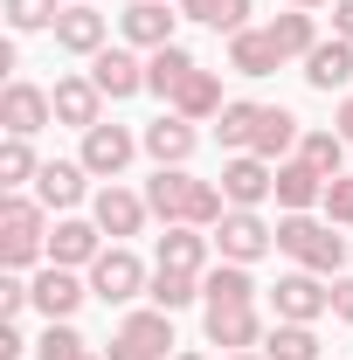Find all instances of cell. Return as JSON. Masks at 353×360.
Masks as SVG:
<instances>
[{
	"mask_svg": "<svg viewBox=\"0 0 353 360\" xmlns=\"http://www.w3.org/2000/svg\"><path fill=\"white\" fill-rule=\"evenodd\" d=\"M104 360H174V312H160V305L125 312L111 347H104Z\"/></svg>",
	"mask_w": 353,
	"mask_h": 360,
	"instance_id": "obj_4",
	"label": "cell"
},
{
	"mask_svg": "<svg viewBox=\"0 0 353 360\" xmlns=\"http://www.w3.org/2000/svg\"><path fill=\"white\" fill-rule=\"evenodd\" d=\"M194 70H201V63H194V56H187L180 42H167V49H153V56H146V90L174 97V90L187 84V77H194Z\"/></svg>",
	"mask_w": 353,
	"mask_h": 360,
	"instance_id": "obj_28",
	"label": "cell"
},
{
	"mask_svg": "<svg viewBox=\"0 0 353 360\" xmlns=\"http://www.w3.org/2000/svg\"><path fill=\"white\" fill-rule=\"evenodd\" d=\"M90 84L104 90L111 104H118V97H139V90H146V63H139L132 49H97V56H90Z\"/></svg>",
	"mask_w": 353,
	"mask_h": 360,
	"instance_id": "obj_19",
	"label": "cell"
},
{
	"mask_svg": "<svg viewBox=\"0 0 353 360\" xmlns=\"http://www.w3.org/2000/svg\"><path fill=\"white\" fill-rule=\"evenodd\" d=\"M326 298H333V319H340V326H353V277H347V270L326 284Z\"/></svg>",
	"mask_w": 353,
	"mask_h": 360,
	"instance_id": "obj_39",
	"label": "cell"
},
{
	"mask_svg": "<svg viewBox=\"0 0 353 360\" xmlns=\"http://www.w3.org/2000/svg\"><path fill=\"white\" fill-rule=\"evenodd\" d=\"M319 201H326V174L305 167L298 153H291V160H277V208H284V215H312Z\"/></svg>",
	"mask_w": 353,
	"mask_h": 360,
	"instance_id": "obj_20",
	"label": "cell"
},
{
	"mask_svg": "<svg viewBox=\"0 0 353 360\" xmlns=\"http://www.w3.org/2000/svg\"><path fill=\"white\" fill-rule=\"evenodd\" d=\"M84 354H90V340L70 319H49V333L35 340V360H84Z\"/></svg>",
	"mask_w": 353,
	"mask_h": 360,
	"instance_id": "obj_36",
	"label": "cell"
},
{
	"mask_svg": "<svg viewBox=\"0 0 353 360\" xmlns=\"http://www.w3.org/2000/svg\"><path fill=\"white\" fill-rule=\"evenodd\" d=\"M270 312L291 319V326H319V319L333 312V298H326V277H319V270H284V277L270 284Z\"/></svg>",
	"mask_w": 353,
	"mask_h": 360,
	"instance_id": "obj_7",
	"label": "cell"
},
{
	"mask_svg": "<svg viewBox=\"0 0 353 360\" xmlns=\"http://www.w3.org/2000/svg\"><path fill=\"white\" fill-rule=\"evenodd\" d=\"M35 174H42L35 146H28V139H7V146H0V194H21Z\"/></svg>",
	"mask_w": 353,
	"mask_h": 360,
	"instance_id": "obj_35",
	"label": "cell"
},
{
	"mask_svg": "<svg viewBox=\"0 0 353 360\" xmlns=\"http://www.w3.org/2000/svg\"><path fill=\"white\" fill-rule=\"evenodd\" d=\"M167 104H174L180 118H194V125H201V118H222V104H229V97H222V77H215V70H194Z\"/></svg>",
	"mask_w": 353,
	"mask_h": 360,
	"instance_id": "obj_27",
	"label": "cell"
},
{
	"mask_svg": "<svg viewBox=\"0 0 353 360\" xmlns=\"http://www.w3.org/2000/svg\"><path fill=\"white\" fill-rule=\"evenodd\" d=\"M277 250L298 270H319V277H340L347 270V236L319 215H277Z\"/></svg>",
	"mask_w": 353,
	"mask_h": 360,
	"instance_id": "obj_2",
	"label": "cell"
},
{
	"mask_svg": "<svg viewBox=\"0 0 353 360\" xmlns=\"http://www.w3.org/2000/svg\"><path fill=\"white\" fill-rule=\"evenodd\" d=\"M139 146H146V160H153V167H187V160H194V146H201V132H194V118L167 111V118H153V125L139 132Z\"/></svg>",
	"mask_w": 353,
	"mask_h": 360,
	"instance_id": "obj_15",
	"label": "cell"
},
{
	"mask_svg": "<svg viewBox=\"0 0 353 360\" xmlns=\"http://www.w3.org/2000/svg\"><path fill=\"white\" fill-rule=\"evenodd\" d=\"M90 194V167L84 160H42V174H35V201L42 208H77Z\"/></svg>",
	"mask_w": 353,
	"mask_h": 360,
	"instance_id": "obj_21",
	"label": "cell"
},
{
	"mask_svg": "<svg viewBox=\"0 0 353 360\" xmlns=\"http://www.w3.org/2000/svg\"><path fill=\"white\" fill-rule=\"evenodd\" d=\"M174 360H208V354H194V347H180V354H174Z\"/></svg>",
	"mask_w": 353,
	"mask_h": 360,
	"instance_id": "obj_45",
	"label": "cell"
},
{
	"mask_svg": "<svg viewBox=\"0 0 353 360\" xmlns=\"http://www.w3.org/2000/svg\"><path fill=\"white\" fill-rule=\"evenodd\" d=\"M333 132H340V139H347V146H353V90H347V97H340V111H333Z\"/></svg>",
	"mask_w": 353,
	"mask_h": 360,
	"instance_id": "obj_42",
	"label": "cell"
},
{
	"mask_svg": "<svg viewBox=\"0 0 353 360\" xmlns=\"http://www.w3.org/2000/svg\"><path fill=\"white\" fill-rule=\"evenodd\" d=\"M146 215H153V208H146V194H132V187H118V180H104V187L90 194V222L104 229L111 243H125V236H139V229H146Z\"/></svg>",
	"mask_w": 353,
	"mask_h": 360,
	"instance_id": "obj_9",
	"label": "cell"
},
{
	"mask_svg": "<svg viewBox=\"0 0 353 360\" xmlns=\"http://www.w3.org/2000/svg\"><path fill=\"white\" fill-rule=\"evenodd\" d=\"M84 298H90V277H77V270H63V264L35 270V312L42 319H77Z\"/></svg>",
	"mask_w": 353,
	"mask_h": 360,
	"instance_id": "obj_18",
	"label": "cell"
},
{
	"mask_svg": "<svg viewBox=\"0 0 353 360\" xmlns=\"http://www.w3.org/2000/svg\"><path fill=\"white\" fill-rule=\"evenodd\" d=\"M84 360H104V354H84Z\"/></svg>",
	"mask_w": 353,
	"mask_h": 360,
	"instance_id": "obj_46",
	"label": "cell"
},
{
	"mask_svg": "<svg viewBox=\"0 0 353 360\" xmlns=\"http://www.w3.org/2000/svg\"><path fill=\"white\" fill-rule=\"evenodd\" d=\"M35 257H49V208L35 194H0V264L28 270Z\"/></svg>",
	"mask_w": 353,
	"mask_h": 360,
	"instance_id": "obj_3",
	"label": "cell"
},
{
	"mask_svg": "<svg viewBox=\"0 0 353 360\" xmlns=\"http://www.w3.org/2000/svg\"><path fill=\"white\" fill-rule=\"evenodd\" d=\"M49 104H56V125H77V132L104 125V90L90 84V77H56Z\"/></svg>",
	"mask_w": 353,
	"mask_h": 360,
	"instance_id": "obj_17",
	"label": "cell"
},
{
	"mask_svg": "<svg viewBox=\"0 0 353 360\" xmlns=\"http://www.w3.org/2000/svg\"><path fill=\"white\" fill-rule=\"evenodd\" d=\"M180 21H201L222 35H243L250 28V0H180Z\"/></svg>",
	"mask_w": 353,
	"mask_h": 360,
	"instance_id": "obj_30",
	"label": "cell"
},
{
	"mask_svg": "<svg viewBox=\"0 0 353 360\" xmlns=\"http://www.w3.org/2000/svg\"><path fill=\"white\" fill-rule=\"evenodd\" d=\"M257 118H264V104L236 97V104H222V118H215V139L229 146V153H250V139H257Z\"/></svg>",
	"mask_w": 353,
	"mask_h": 360,
	"instance_id": "obj_32",
	"label": "cell"
},
{
	"mask_svg": "<svg viewBox=\"0 0 353 360\" xmlns=\"http://www.w3.org/2000/svg\"><path fill=\"white\" fill-rule=\"evenodd\" d=\"M97 257H104V229H97V222L63 215V222L49 229V264H63V270H90Z\"/></svg>",
	"mask_w": 353,
	"mask_h": 360,
	"instance_id": "obj_16",
	"label": "cell"
},
{
	"mask_svg": "<svg viewBox=\"0 0 353 360\" xmlns=\"http://www.w3.org/2000/svg\"><path fill=\"white\" fill-rule=\"evenodd\" d=\"M264 360H326V347H319V333H312V326L277 319V326L264 333Z\"/></svg>",
	"mask_w": 353,
	"mask_h": 360,
	"instance_id": "obj_29",
	"label": "cell"
},
{
	"mask_svg": "<svg viewBox=\"0 0 353 360\" xmlns=\"http://www.w3.org/2000/svg\"><path fill=\"white\" fill-rule=\"evenodd\" d=\"M298 160L319 167L326 180H340V174H347V139H340V132H305V139H298Z\"/></svg>",
	"mask_w": 353,
	"mask_h": 360,
	"instance_id": "obj_34",
	"label": "cell"
},
{
	"mask_svg": "<svg viewBox=\"0 0 353 360\" xmlns=\"http://www.w3.org/2000/svg\"><path fill=\"white\" fill-rule=\"evenodd\" d=\"M229 360H264V347H250V354H229Z\"/></svg>",
	"mask_w": 353,
	"mask_h": 360,
	"instance_id": "obj_44",
	"label": "cell"
},
{
	"mask_svg": "<svg viewBox=\"0 0 353 360\" xmlns=\"http://www.w3.org/2000/svg\"><path fill=\"white\" fill-rule=\"evenodd\" d=\"M146 298H153L160 312H180V305H194V298H201V277H194V270H153Z\"/></svg>",
	"mask_w": 353,
	"mask_h": 360,
	"instance_id": "obj_33",
	"label": "cell"
},
{
	"mask_svg": "<svg viewBox=\"0 0 353 360\" xmlns=\"http://www.w3.org/2000/svg\"><path fill=\"white\" fill-rule=\"evenodd\" d=\"M132 153H146V146H139V132H125V125H90L77 160L90 167V180H118L125 167H132Z\"/></svg>",
	"mask_w": 353,
	"mask_h": 360,
	"instance_id": "obj_10",
	"label": "cell"
},
{
	"mask_svg": "<svg viewBox=\"0 0 353 360\" xmlns=\"http://www.w3.org/2000/svg\"><path fill=\"white\" fill-rule=\"evenodd\" d=\"M222 194H229V208H264L270 194H277V167L257 160V153H229V167H222Z\"/></svg>",
	"mask_w": 353,
	"mask_h": 360,
	"instance_id": "obj_11",
	"label": "cell"
},
{
	"mask_svg": "<svg viewBox=\"0 0 353 360\" xmlns=\"http://www.w3.org/2000/svg\"><path fill=\"white\" fill-rule=\"evenodd\" d=\"M0 14H7V28H14V35H35V28H56V14H63V7H56V0H7Z\"/></svg>",
	"mask_w": 353,
	"mask_h": 360,
	"instance_id": "obj_37",
	"label": "cell"
},
{
	"mask_svg": "<svg viewBox=\"0 0 353 360\" xmlns=\"http://www.w3.org/2000/svg\"><path fill=\"white\" fill-rule=\"evenodd\" d=\"M298 139H305V125H298V118H291L284 104H264V118H257V139H250V153L277 167V160H291V153H298Z\"/></svg>",
	"mask_w": 353,
	"mask_h": 360,
	"instance_id": "obj_23",
	"label": "cell"
},
{
	"mask_svg": "<svg viewBox=\"0 0 353 360\" xmlns=\"http://www.w3.org/2000/svg\"><path fill=\"white\" fill-rule=\"evenodd\" d=\"M56 118V104H49L42 84H28V77H14V84L0 90V125H7V139H35Z\"/></svg>",
	"mask_w": 353,
	"mask_h": 360,
	"instance_id": "obj_13",
	"label": "cell"
},
{
	"mask_svg": "<svg viewBox=\"0 0 353 360\" xmlns=\"http://www.w3.org/2000/svg\"><path fill=\"white\" fill-rule=\"evenodd\" d=\"M28 354V340H21V326L14 319H0V360H21Z\"/></svg>",
	"mask_w": 353,
	"mask_h": 360,
	"instance_id": "obj_40",
	"label": "cell"
},
{
	"mask_svg": "<svg viewBox=\"0 0 353 360\" xmlns=\"http://www.w3.org/2000/svg\"><path fill=\"white\" fill-rule=\"evenodd\" d=\"M201 305H257L250 264H208L201 270Z\"/></svg>",
	"mask_w": 353,
	"mask_h": 360,
	"instance_id": "obj_26",
	"label": "cell"
},
{
	"mask_svg": "<svg viewBox=\"0 0 353 360\" xmlns=\"http://www.w3.org/2000/svg\"><path fill=\"white\" fill-rule=\"evenodd\" d=\"M277 250V229L257 215V208H229L215 222V257L222 264H257V257H270Z\"/></svg>",
	"mask_w": 353,
	"mask_h": 360,
	"instance_id": "obj_6",
	"label": "cell"
},
{
	"mask_svg": "<svg viewBox=\"0 0 353 360\" xmlns=\"http://www.w3.org/2000/svg\"><path fill=\"white\" fill-rule=\"evenodd\" d=\"M291 7H305V14H312V7H333V0H291Z\"/></svg>",
	"mask_w": 353,
	"mask_h": 360,
	"instance_id": "obj_43",
	"label": "cell"
},
{
	"mask_svg": "<svg viewBox=\"0 0 353 360\" xmlns=\"http://www.w3.org/2000/svg\"><path fill=\"white\" fill-rule=\"evenodd\" d=\"M146 284H153V270L139 264L125 243H111L90 264V298H104V305H132V298H146Z\"/></svg>",
	"mask_w": 353,
	"mask_h": 360,
	"instance_id": "obj_5",
	"label": "cell"
},
{
	"mask_svg": "<svg viewBox=\"0 0 353 360\" xmlns=\"http://www.w3.org/2000/svg\"><path fill=\"white\" fill-rule=\"evenodd\" d=\"M305 84L326 90V97H333V90H353V42H340V35H333V42H319V49L305 56Z\"/></svg>",
	"mask_w": 353,
	"mask_h": 360,
	"instance_id": "obj_24",
	"label": "cell"
},
{
	"mask_svg": "<svg viewBox=\"0 0 353 360\" xmlns=\"http://www.w3.org/2000/svg\"><path fill=\"white\" fill-rule=\"evenodd\" d=\"M326 222L333 229H353V174H340V180H326Z\"/></svg>",
	"mask_w": 353,
	"mask_h": 360,
	"instance_id": "obj_38",
	"label": "cell"
},
{
	"mask_svg": "<svg viewBox=\"0 0 353 360\" xmlns=\"http://www.w3.org/2000/svg\"><path fill=\"white\" fill-rule=\"evenodd\" d=\"M174 21H180V7L174 0H132L125 14H118V35H125V49H167L174 42Z\"/></svg>",
	"mask_w": 353,
	"mask_h": 360,
	"instance_id": "obj_14",
	"label": "cell"
},
{
	"mask_svg": "<svg viewBox=\"0 0 353 360\" xmlns=\"http://www.w3.org/2000/svg\"><path fill=\"white\" fill-rule=\"evenodd\" d=\"M264 28L277 35V49H284V63H291V56L305 63L312 49H319V21H312L305 7H291V14H277V21H264Z\"/></svg>",
	"mask_w": 353,
	"mask_h": 360,
	"instance_id": "obj_31",
	"label": "cell"
},
{
	"mask_svg": "<svg viewBox=\"0 0 353 360\" xmlns=\"http://www.w3.org/2000/svg\"><path fill=\"white\" fill-rule=\"evenodd\" d=\"M201 333H208V347H222V354H250V347H264V312L257 305H208Z\"/></svg>",
	"mask_w": 353,
	"mask_h": 360,
	"instance_id": "obj_12",
	"label": "cell"
},
{
	"mask_svg": "<svg viewBox=\"0 0 353 360\" xmlns=\"http://www.w3.org/2000/svg\"><path fill=\"white\" fill-rule=\"evenodd\" d=\"M146 208L160 215V222L174 229H215L222 215H229V194H222L215 180H194L187 167H153V180H146Z\"/></svg>",
	"mask_w": 353,
	"mask_h": 360,
	"instance_id": "obj_1",
	"label": "cell"
},
{
	"mask_svg": "<svg viewBox=\"0 0 353 360\" xmlns=\"http://www.w3.org/2000/svg\"><path fill=\"white\" fill-rule=\"evenodd\" d=\"M174 7H180V0H174Z\"/></svg>",
	"mask_w": 353,
	"mask_h": 360,
	"instance_id": "obj_47",
	"label": "cell"
},
{
	"mask_svg": "<svg viewBox=\"0 0 353 360\" xmlns=\"http://www.w3.org/2000/svg\"><path fill=\"white\" fill-rule=\"evenodd\" d=\"M333 35L353 42V0H333Z\"/></svg>",
	"mask_w": 353,
	"mask_h": 360,
	"instance_id": "obj_41",
	"label": "cell"
},
{
	"mask_svg": "<svg viewBox=\"0 0 353 360\" xmlns=\"http://www.w3.org/2000/svg\"><path fill=\"white\" fill-rule=\"evenodd\" d=\"M49 35L63 56H97V49H111V14H97V0H70Z\"/></svg>",
	"mask_w": 353,
	"mask_h": 360,
	"instance_id": "obj_8",
	"label": "cell"
},
{
	"mask_svg": "<svg viewBox=\"0 0 353 360\" xmlns=\"http://www.w3.org/2000/svg\"><path fill=\"white\" fill-rule=\"evenodd\" d=\"M208 250H215V236L208 229H187V222H174L167 236H160V270H208Z\"/></svg>",
	"mask_w": 353,
	"mask_h": 360,
	"instance_id": "obj_25",
	"label": "cell"
},
{
	"mask_svg": "<svg viewBox=\"0 0 353 360\" xmlns=\"http://www.w3.org/2000/svg\"><path fill=\"white\" fill-rule=\"evenodd\" d=\"M229 70L236 77H270V70H284V49L270 28H243V35H229Z\"/></svg>",
	"mask_w": 353,
	"mask_h": 360,
	"instance_id": "obj_22",
	"label": "cell"
}]
</instances>
